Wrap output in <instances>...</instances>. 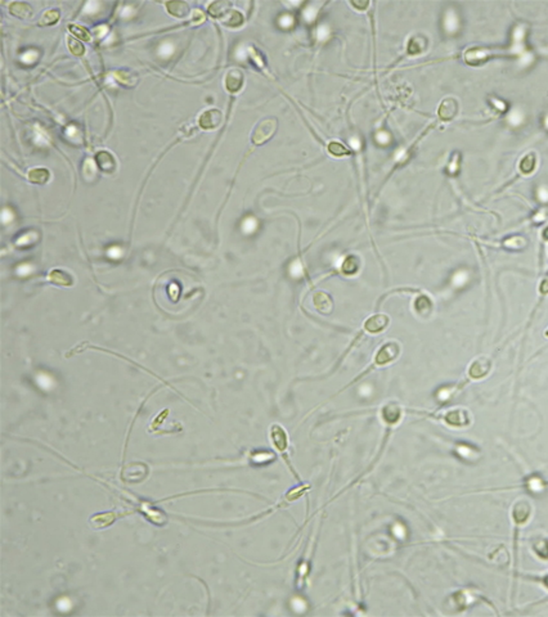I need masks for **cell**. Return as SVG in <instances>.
Returning <instances> with one entry per match:
<instances>
[{
  "instance_id": "obj_1",
  "label": "cell",
  "mask_w": 548,
  "mask_h": 617,
  "mask_svg": "<svg viewBox=\"0 0 548 617\" xmlns=\"http://www.w3.org/2000/svg\"><path fill=\"white\" fill-rule=\"evenodd\" d=\"M278 128V121L274 117H266L264 120L259 121L254 128L252 134H251V142L255 146H262L265 142L276 134Z\"/></svg>"
},
{
  "instance_id": "obj_2",
  "label": "cell",
  "mask_w": 548,
  "mask_h": 617,
  "mask_svg": "<svg viewBox=\"0 0 548 617\" xmlns=\"http://www.w3.org/2000/svg\"><path fill=\"white\" fill-rule=\"evenodd\" d=\"M402 351L400 344L398 341H388L377 350L376 355L374 359V366H370V369L374 366H388L390 362H395L399 358Z\"/></svg>"
},
{
  "instance_id": "obj_3",
  "label": "cell",
  "mask_w": 548,
  "mask_h": 617,
  "mask_svg": "<svg viewBox=\"0 0 548 617\" xmlns=\"http://www.w3.org/2000/svg\"><path fill=\"white\" fill-rule=\"evenodd\" d=\"M222 122H223V114L216 108L206 110L198 117V126L204 130L218 129Z\"/></svg>"
},
{
  "instance_id": "obj_4",
  "label": "cell",
  "mask_w": 548,
  "mask_h": 617,
  "mask_svg": "<svg viewBox=\"0 0 548 617\" xmlns=\"http://www.w3.org/2000/svg\"><path fill=\"white\" fill-rule=\"evenodd\" d=\"M492 370V360L486 356L476 358L468 366V377L470 380H479L485 378Z\"/></svg>"
},
{
  "instance_id": "obj_5",
  "label": "cell",
  "mask_w": 548,
  "mask_h": 617,
  "mask_svg": "<svg viewBox=\"0 0 548 617\" xmlns=\"http://www.w3.org/2000/svg\"><path fill=\"white\" fill-rule=\"evenodd\" d=\"M388 324H390V318L386 314L380 312V314L370 315V318L366 319V322L363 323V330H364L366 333H370V334H378V333L384 332L388 328Z\"/></svg>"
},
{
  "instance_id": "obj_6",
  "label": "cell",
  "mask_w": 548,
  "mask_h": 617,
  "mask_svg": "<svg viewBox=\"0 0 548 617\" xmlns=\"http://www.w3.org/2000/svg\"><path fill=\"white\" fill-rule=\"evenodd\" d=\"M443 420L452 427H466L471 423V416L468 410L457 408V409L446 412L443 416Z\"/></svg>"
},
{
  "instance_id": "obj_7",
  "label": "cell",
  "mask_w": 548,
  "mask_h": 617,
  "mask_svg": "<svg viewBox=\"0 0 548 617\" xmlns=\"http://www.w3.org/2000/svg\"><path fill=\"white\" fill-rule=\"evenodd\" d=\"M402 414H403V409L398 402H388L381 409V420L388 426H394L400 422Z\"/></svg>"
},
{
  "instance_id": "obj_8",
  "label": "cell",
  "mask_w": 548,
  "mask_h": 617,
  "mask_svg": "<svg viewBox=\"0 0 548 617\" xmlns=\"http://www.w3.org/2000/svg\"><path fill=\"white\" fill-rule=\"evenodd\" d=\"M224 84H226V89L229 93L236 94L244 88V72L240 71L237 68H233L230 71L226 72V78H224Z\"/></svg>"
},
{
  "instance_id": "obj_9",
  "label": "cell",
  "mask_w": 548,
  "mask_h": 617,
  "mask_svg": "<svg viewBox=\"0 0 548 617\" xmlns=\"http://www.w3.org/2000/svg\"><path fill=\"white\" fill-rule=\"evenodd\" d=\"M532 506L526 499H518L512 506V518L518 524H522L529 520Z\"/></svg>"
},
{
  "instance_id": "obj_10",
  "label": "cell",
  "mask_w": 548,
  "mask_h": 617,
  "mask_svg": "<svg viewBox=\"0 0 548 617\" xmlns=\"http://www.w3.org/2000/svg\"><path fill=\"white\" fill-rule=\"evenodd\" d=\"M313 305L316 308V312L320 314H330L334 308V300L328 294H326L323 291H318L314 294L313 296Z\"/></svg>"
},
{
  "instance_id": "obj_11",
  "label": "cell",
  "mask_w": 548,
  "mask_h": 617,
  "mask_svg": "<svg viewBox=\"0 0 548 617\" xmlns=\"http://www.w3.org/2000/svg\"><path fill=\"white\" fill-rule=\"evenodd\" d=\"M166 9H168V12L170 13L172 16H174L175 18H180V20H183V18H187L188 16L190 14V4L186 3V2H182V0H174V2H168V3H165Z\"/></svg>"
},
{
  "instance_id": "obj_12",
  "label": "cell",
  "mask_w": 548,
  "mask_h": 617,
  "mask_svg": "<svg viewBox=\"0 0 548 617\" xmlns=\"http://www.w3.org/2000/svg\"><path fill=\"white\" fill-rule=\"evenodd\" d=\"M10 12L20 20H30L34 14V8L26 2H13L10 4Z\"/></svg>"
},
{
  "instance_id": "obj_13",
  "label": "cell",
  "mask_w": 548,
  "mask_h": 617,
  "mask_svg": "<svg viewBox=\"0 0 548 617\" xmlns=\"http://www.w3.org/2000/svg\"><path fill=\"white\" fill-rule=\"evenodd\" d=\"M208 10L211 17L222 21V20L232 10V3H230V2H226V0L214 2V3H211L210 6H208Z\"/></svg>"
},
{
  "instance_id": "obj_14",
  "label": "cell",
  "mask_w": 548,
  "mask_h": 617,
  "mask_svg": "<svg viewBox=\"0 0 548 617\" xmlns=\"http://www.w3.org/2000/svg\"><path fill=\"white\" fill-rule=\"evenodd\" d=\"M96 162L104 172H114V168H116V160L107 150H100L96 153Z\"/></svg>"
},
{
  "instance_id": "obj_15",
  "label": "cell",
  "mask_w": 548,
  "mask_h": 617,
  "mask_svg": "<svg viewBox=\"0 0 548 617\" xmlns=\"http://www.w3.org/2000/svg\"><path fill=\"white\" fill-rule=\"evenodd\" d=\"M413 308H414V310H416V312L420 316L428 318V315L431 314V312H432L434 305H432V301H431L430 297L426 296V294H420L416 300H414V302H413Z\"/></svg>"
},
{
  "instance_id": "obj_16",
  "label": "cell",
  "mask_w": 548,
  "mask_h": 617,
  "mask_svg": "<svg viewBox=\"0 0 548 617\" xmlns=\"http://www.w3.org/2000/svg\"><path fill=\"white\" fill-rule=\"evenodd\" d=\"M457 110H458L457 102H456L454 99L448 98V99H446V100H443V103L440 104L438 114H439V117L442 118V120L448 121V120H452L453 117L456 116Z\"/></svg>"
},
{
  "instance_id": "obj_17",
  "label": "cell",
  "mask_w": 548,
  "mask_h": 617,
  "mask_svg": "<svg viewBox=\"0 0 548 617\" xmlns=\"http://www.w3.org/2000/svg\"><path fill=\"white\" fill-rule=\"evenodd\" d=\"M272 438H273L276 448H277L280 452H286L287 445H288V442H287V434L286 431H284L280 426H273V428H272Z\"/></svg>"
},
{
  "instance_id": "obj_18",
  "label": "cell",
  "mask_w": 548,
  "mask_h": 617,
  "mask_svg": "<svg viewBox=\"0 0 548 617\" xmlns=\"http://www.w3.org/2000/svg\"><path fill=\"white\" fill-rule=\"evenodd\" d=\"M222 22H223V24H226V27H230V28H238V27H241L242 24H244V18L240 10H237V9H232V10H230V12H229L228 14H226V17L222 20Z\"/></svg>"
},
{
  "instance_id": "obj_19",
  "label": "cell",
  "mask_w": 548,
  "mask_h": 617,
  "mask_svg": "<svg viewBox=\"0 0 548 617\" xmlns=\"http://www.w3.org/2000/svg\"><path fill=\"white\" fill-rule=\"evenodd\" d=\"M114 78L120 84L126 85V86H134L138 81V75L129 70H118L114 72Z\"/></svg>"
},
{
  "instance_id": "obj_20",
  "label": "cell",
  "mask_w": 548,
  "mask_h": 617,
  "mask_svg": "<svg viewBox=\"0 0 548 617\" xmlns=\"http://www.w3.org/2000/svg\"><path fill=\"white\" fill-rule=\"evenodd\" d=\"M359 268H360V261L356 256H348L341 265V270L345 276H354L359 272Z\"/></svg>"
},
{
  "instance_id": "obj_21",
  "label": "cell",
  "mask_w": 548,
  "mask_h": 617,
  "mask_svg": "<svg viewBox=\"0 0 548 617\" xmlns=\"http://www.w3.org/2000/svg\"><path fill=\"white\" fill-rule=\"evenodd\" d=\"M49 171L46 168H32L28 172V179L34 184H44L49 180Z\"/></svg>"
},
{
  "instance_id": "obj_22",
  "label": "cell",
  "mask_w": 548,
  "mask_h": 617,
  "mask_svg": "<svg viewBox=\"0 0 548 617\" xmlns=\"http://www.w3.org/2000/svg\"><path fill=\"white\" fill-rule=\"evenodd\" d=\"M49 279L56 284L60 286H71L72 284V278L64 272V270H53L49 276Z\"/></svg>"
},
{
  "instance_id": "obj_23",
  "label": "cell",
  "mask_w": 548,
  "mask_h": 617,
  "mask_svg": "<svg viewBox=\"0 0 548 617\" xmlns=\"http://www.w3.org/2000/svg\"><path fill=\"white\" fill-rule=\"evenodd\" d=\"M60 18V12L58 9H49L40 18L39 24L40 26H52L56 24Z\"/></svg>"
},
{
  "instance_id": "obj_24",
  "label": "cell",
  "mask_w": 548,
  "mask_h": 617,
  "mask_svg": "<svg viewBox=\"0 0 548 617\" xmlns=\"http://www.w3.org/2000/svg\"><path fill=\"white\" fill-rule=\"evenodd\" d=\"M68 30L76 39L82 40V42H90V34L84 27L78 26V24H70Z\"/></svg>"
},
{
  "instance_id": "obj_25",
  "label": "cell",
  "mask_w": 548,
  "mask_h": 617,
  "mask_svg": "<svg viewBox=\"0 0 548 617\" xmlns=\"http://www.w3.org/2000/svg\"><path fill=\"white\" fill-rule=\"evenodd\" d=\"M328 152L331 153L334 157H344L350 154V150H348L342 143L340 142H331L328 144Z\"/></svg>"
},
{
  "instance_id": "obj_26",
  "label": "cell",
  "mask_w": 548,
  "mask_h": 617,
  "mask_svg": "<svg viewBox=\"0 0 548 617\" xmlns=\"http://www.w3.org/2000/svg\"><path fill=\"white\" fill-rule=\"evenodd\" d=\"M67 40H68L70 52H71L74 56H82V54L85 53V46L82 42V40L76 39V38H72V36H70Z\"/></svg>"
},
{
  "instance_id": "obj_27",
  "label": "cell",
  "mask_w": 548,
  "mask_h": 617,
  "mask_svg": "<svg viewBox=\"0 0 548 617\" xmlns=\"http://www.w3.org/2000/svg\"><path fill=\"white\" fill-rule=\"evenodd\" d=\"M425 46H426L425 42H421L420 38H413V39L410 40V44H408V53L418 54V53H421L424 49H425Z\"/></svg>"
},
{
  "instance_id": "obj_28",
  "label": "cell",
  "mask_w": 548,
  "mask_h": 617,
  "mask_svg": "<svg viewBox=\"0 0 548 617\" xmlns=\"http://www.w3.org/2000/svg\"><path fill=\"white\" fill-rule=\"evenodd\" d=\"M534 166H536V158H534V156H526L522 161H521L520 164V168L522 172H525V174H528V172H532L534 168Z\"/></svg>"
},
{
  "instance_id": "obj_29",
  "label": "cell",
  "mask_w": 548,
  "mask_h": 617,
  "mask_svg": "<svg viewBox=\"0 0 548 617\" xmlns=\"http://www.w3.org/2000/svg\"><path fill=\"white\" fill-rule=\"evenodd\" d=\"M192 21L193 24H202V22L205 21V14H204V12L196 9L192 14Z\"/></svg>"
},
{
  "instance_id": "obj_30",
  "label": "cell",
  "mask_w": 548,
  "mask_h": 617,
  "mask_svg": "<svg viewBox=\"0 0 548 617\" xmlns=\"http://www.w3.org/2000/svg\"><path fill=\"white\" fill-rule=\"evenodd\" d=\"M540 292H542L543 294H548V278H546L542 282V284H540Z\"/></svg>"
},
{
  "instance_id": "obj_31",
  "label": "cell",
  "mask_w": 548,
  "mask_h": 617,
  "mask_svg": "<svg viewBox=\"0 0 548 617\" xmlns=\"http://www.w3.org/2000/svg\"><path fill=\"white\" fill-rule=\"evenodd\" d=\"M352 4L354 6H356V8H358V9H364L366 6H367L370 3H368V2H364V3H356V2H352Z\"/></svg>"
},
{
  "instance_id": "obj_32",
  "label": "cell",
  "mask_w": 548,
  "mask_h": 617,
  "mask_svg": "<svg viewBox=\"0 0 548 617\" xmlns=\"http://www.w3.org/2000/svg\"><path fill=\"white\" fill-rule=\"evenodd\" d=\"M543 237L546 238V240H548V228H546L544 230H543Z\"/></svg>"
},
{
  "instance_id": "obj_33",
  "label": "cell",
  "mask_w": 548,
  "mask_h": 617,
  "mask_svg": "<svg viewBox=\"0 0 548 617\" xmlns=\"http://www.w3.org/2000/svg\"><path fill=\"white\" fill-rule=\"evenodd\" d=\"M544 334H546V336H547V337H548V330H546V333H544Z\"/></svg>"
}]
</instances>
